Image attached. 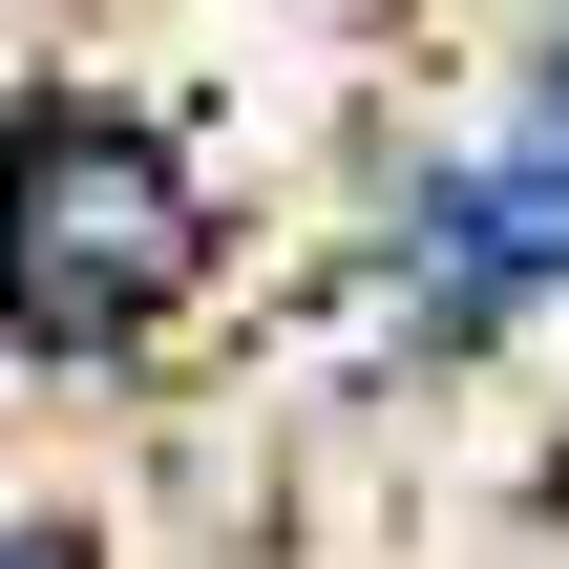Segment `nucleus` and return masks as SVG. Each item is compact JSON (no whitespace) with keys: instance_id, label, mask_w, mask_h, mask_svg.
I'll return each instance as SVG.
<instances>
[{"instance_id":"nucleus-1","label":"nucleus","mask_w":569,"mask_h":569,"mask_svg":"<svg viewBox=\"0 0 569 569\" xmlns=\"http://www.w3.org/2000/svg\"><path fill=\"white\" fill-rule=\"evenodd\" d=\"M169 274H190V169H169L148 127H106V106H21V127H0V317H21L42 359H84V338H127Z\"/></svg>"},{"instance_id":"nucleus-2","label":"nucleus","mask_w":569,"mask_h":569,"mask_svg":"<svg viewBox=\"0 0 569 569\" xmlns=\"http://www.w3.org/2000/svg\"><path fill=\"white\" fill-rule=\"evenodd\" d=\"M0 569H84V549H0Z\"/></svg>"}]
</instances>
